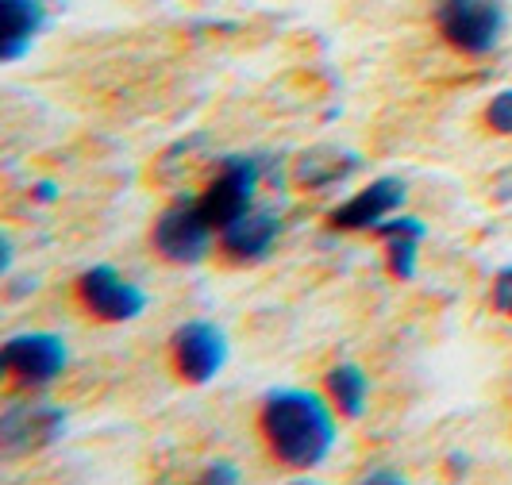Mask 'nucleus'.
Here are the masks:
<instances>
[{"instance_id":"12","label":"nucleus","mask_w":512,"mask_h":485,"mask_svg":"<svg viewBox=\"0 0 512 485\" xmlns=\"http://www.w3.org/2000/svg\"><path fill=\"white\" fill-rule=\"evenodd\" d=\"M4 43H0V58L16 62L20 54L31 47V39L43 27V4L39 0H4Z\"/></svg>"},{"instance_id":"18","label":"nucleus","mask_w":512,"mask_h":485,"mask_svg":"<svg viewBox=\"0 0 512 485\" xmlns=\"http://www.w3.org/2000/svg\"><path fill=\"white\" fill-rule=\"evenodd\" d=\"M366 482H393V485H401V482H405V474H397V470H374V474H366Z\"/></svg>"},{"instance_id":"7","label":"nucleus","mask_w":512,"mask_h":485,"mask_svg":"<svg viewBox=\"0 0 512 485\" xmlns=\"http://www.w3.org/2000/svg\"><path fill=\"white\" fill-rule=\"evenodd\" d=\"M170 351H174L178 374L185 382L205 385L224 370V362H228V339H224V332L212 320H189V324H181L178 332H174Z\"/></svg>"},{"instance_id":"9","label":"nucleus","mask_w":512,"mask_h":485,"mask_svg":"<svg viewBox=\"0 0 512 485\" xmlns=\"http://www.w3.org/2000/svg\"><path fill=\"white\" fill-rule=\"evenodd\" d=\"M401 205H405V181L378 178L374 185H366L362 193H355L343 208H335L332 224L339 231H370L378 228L382 220H389Z\"/></svg>"},{"instance_id":"4","label":"nucleus","mask_w":512,"mask_h":485,"mask_svg":"<svg viewBox=\"0 0 512 485\" xmlns=\"http://www.w3.org/2000/svg\"><path fill=\"white\" fill-rule=\"evenodd\" d=\"M0 362H4V374L16 385L39 389V385H51L66 370V343L58 335L43 332L12 335L0 351Z\"/></svg>"},{"instance_id":"3","label":"nucleus","mask_w":512,"mask_h":485,"mask_svg":"<svg viewBox=\"0 0 512 485\" xmlns=\"http://www.w3.org/2000/svg\"><path fill=\"white\" fill-rule=\"evenodd\" d=\"M212 220L201 208V197H178L174 205L166 208L154 224V247L158 255L170 258V262H181V266H193L208 255L212 247Z\"/></svg>"},{"instance_id":"13","label":"nucleus","mask_w":512,"mask_h":485,"mask_svg":"<svg viewBox=\"0 0 512 485\" xmlns=\"http://www.w3.org/2000/svg\"><path fill=\"white\" fill-rule=\"evenodd\" d=\"M359 170V158L347 151H312L301 158V166H297V181L308 185V189H332L339 181L347 178V174H355Z\"/></svg>"},{"instance_id":"17","label":"nucleus","mask_w":512,"mask_h":485,"mask_svg":"<svg viewBox=\"0 0 512 485\" xmlns=\"http://www.w3.org/2000/svg\"><path fill=\"white\" fill-rule=\"evenodd\" d=\"M216 478H220V482H239V474H235L231 466H212L205 474V482H216Z\"/></svg>"},{"instance_id":"8","label":"nucleus","mask_w":512,"mask_h":485,"mask_svg":"<svg viewBox=\"0 0 512 485\" xmlns=\"http://www.w3.org/2000/svg\"><path fill=\"white\" fill-rule=\"evenodd\" d=\"M62 428H66V409L47 401H8L0 416L4 455H27L35 447H47L62 435Z\"/></svg>"},{"instance_id":"16","label":"nucleus","mask_w":512,"mask_h":485,"mask_svg":"<svg viewBox=\"0 0 512 485\" xmlns=\"http://www.w3.org/2000/svg\"><path fill=\"white\" fill-rule=\"evenodd\" d=\"M493 305H497V312L512 316V266H505V270L493 278Z\"/></svg>"},{"instance_id":"11","label":"nucleus","mask_w":512,"mask_h":485,"mask_svg":"<svg viewBox=\"0 0 512 485\" xmlns=\"http://www.w3.org/2000/svg\"><path fill=\"white\" fill-rule=\"evenodd\" d=\"M378 235L385 239V247H389V270H393V278L409 281L416 278V251H420V243H424V220H416V216H389L378 224Z\"/></svg>"},{"instance_id":"1","label":"nucleus","mask_w":512,"mask_h":485,"mask_svg":"<svg viewBox=\"0 0 512 485\" xmlns=\"http://www.w3.org/2000/svg\"><path fill=\"white\" fill-rule=\"evenodd\" d=\"M262 435L285 466L312 470L332 451L335 416L328 401L308 389H274L262 405Z\"/></svg>"},{"instance_id":"5","label":"nucleus","mask_w":512,"mask_h":485,"mask_svg":"<svg viewBox=\"0 0 512 485\" xmlns=\"http://www.w3.org/2000/svg\"><path fill=\"white\" fill-rule=\"evenodd\" d=\"M77 297L93 316H101L108 324H128L147 312V293L139 285L124 281L112 266H93L77 281Z\"/></svg>"},{"instance_id":"14","label":"nucleus","mask_w":512,"mask_h":485,"mask_svg":"<svg viewBox=\"0 0 512 485\" xmlns=\"http://www.w3.org/2000/svg\"><path fill=\"white\" fill-rule=\"evenodd\" d=\"M328 397H332V405L343 416H362L366 409V397H370V382H366V374H362L359 366H351V362H343V366H335L332 374H328Z\"/></svg>"},{"instance_id":"6","label":"nucleus","mask_w":512,"mask_h":485,"mask_svg":"<svg viewBox=\"0 0 512 485\" xmlns=\"http://www.w3.org/2000/svg\"><path fill=\"white\" fill-rule=\"evenodd\" d=\"M258 178H262V166L255 158H228L220 166L216 181L205 189L201 208L212 220V228H228L231 220H239L243 212H251L258 193Z\"/></svg>"},{"instance_id":"2","label":"nucleus","mask_w":512,"mask_h":485,"mask_svg":"<svg viewBox=\"0 0 512 485\" xmlns=\"http://www.w3.org/2000/svg\"><path fill=\"white\" fill-rule=\"evenodd\" d=\"M436 24L443 39L462 54H489L505 35L501 0H436Z\"/></svg>"},{"instance_id":"10","label":"nucleus","mask_w":512,"mask_h":485,"mask_svg":"<svg viewBox=\"0 0 512 485\" xmlns=\"http://www.w3.org/2000/svg\"><path fill=\"white\" fill-rule=\"evenodd\" d=\"M282 235V220L274 212H243L239 220H231L228 228H220V251L235 262H258L274 251Z\"/></svg>"},{"instance_id":"19","label":"nucleus","mask_w":512,"mask_h":485,"mask_svg":"<svg viewBox=\"0 0 512 485\" xmlns=\"http://www.w3.org/2000/svg\"><path fill=\"white\" fill-rule=\"evenodd\" d=\"M35 193H39V201H54V193H58V189H54L51 181H43V185H35Z\"/></svg>"},{"instance_id":"15","label":"nucleus","mask_w":512,"mask_h":485,"mask_svg":"<svg viewBox=\"0 0 512 485\" xmlns=\"http://www.w3.org/2000/svg\"><path fill=\"white\" fill-rule=\"evenodd\" d=\"M486 124L493 131H501V135H512V89L505 93H497L486 108Z\"/></svg>"}]
</instances>
